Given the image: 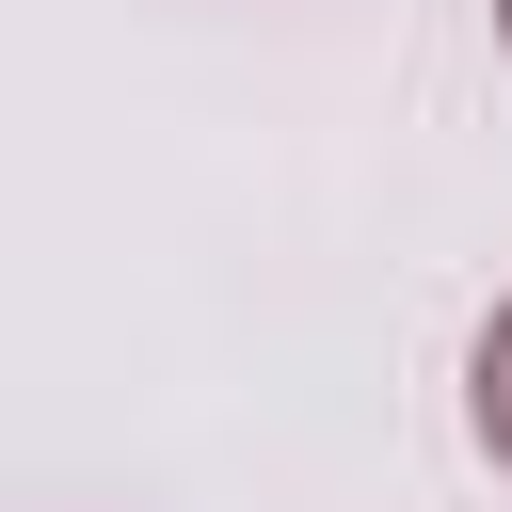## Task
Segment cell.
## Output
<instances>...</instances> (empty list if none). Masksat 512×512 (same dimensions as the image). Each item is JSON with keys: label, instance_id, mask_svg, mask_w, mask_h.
Wrapping results in <instances>:
<instances>
[{"label": "cell", "instance_id": "cell-1", "mask_svg": "<svg viewBox=\"0 0 512 512\" xmlns=\"http://www.w3.org/2000/svg\"><path fill=\"white\" fill-rule=\"evenodd\" d=\"M464 432H480V464L512 480V304L480 320V352H464Z\"/></svg>", "mask_w": 512, "mask_h": 512}, {"label": "cell", "instance_id": "cell-2", "mask_svg": "<svg viewBox=\"0 0 512 512\" xmlns=\"http://www.w3.org/2000/svg\"><path fill=\"white\" fill-rule=\"evenodd\" d=\"M496 48H512V0H496Z\"/></svg>", "mask_w": 512, "mask_h": 512}]
</instances>
